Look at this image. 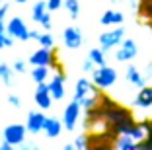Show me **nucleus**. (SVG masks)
<instances>
[{
	"label": "nucleus",
	"mask_w": 152,
	"mask_h": 150,
	"mask_svg": "<svg viewBox=\"0 0 152 150\" xmlns=\"http://www.w3.org/2000/svg\"><path fill=\"white\" fill-rule=\"evenodd\" d=\"M125 22V16L119 12V10H105L99 18L102 26H119V23Z\"/></svg>",
	"instance_id": "nucleus-16"
},
{
	"label": "nucleus",
	"mask_w": 152,
	"mask_h": 150,
	"mask_svg": "<svg viewBox=\"0 0 152 150\" xmlns=\"http://www.w3.org/2000/svg\"><path fill=\"white\" fill-rule=\"evenodd\" d=\"M0 2H2V0H0Z\"/></svg>",
	"instance_id": "nucleus-39"
},
{
	"label": "nucleus",
	"mask_w": 152,
	"mask_h": 150,
	"mask_svg": "<svg viewBox=\"0 0 152 150\" xmlns=\"http://www.w3.org/2000/svg\"><path fill=\"white\" fill-rule=\"evenodd\" d=\"M29 31L31 29H27L26 22L20 16H14V18H10L6 22V33L10 37H14V39H18V41H29L31 39V33Z\"/></svg>",
	"instance_id": "nucleus-4"
},
{
	"label": "nucleus",
	"mask_w": 152,
	"mask_h": 150,
	"mask_svg": "<svg viewBox=\"0 0 152 150\" xmlns=\"http://www.w3.org/2000/svg\"><path fill=\"white\" fill-rule=\"evenodd\" d=\"M8 103L14 109H20V107H22V100H20V96H16V94H10L8 96Z\"/></svg>",
	"instance_id": "nucleus-27"
},
{
	"label": "nucleus",
	"mask_w": 152,
	"mask_h": 150,
	"mask_svg": "<svg viewBox=\"0 0 152 150\" xmlns=\"http://www.w3.org/2000/svg\"><path fill=\"white\" fill-rule=\"evenodd\" d=\"M14 2H16V4H26L27 0H14Z\"/></svg>",
	"instance_id": "nucleus-38"
},
{
	"label": "nucleus",
	"mask_w": 152,
	"mask_h": 150,
	"mask_svg": "<svg viewBox=\"0 0 152 150\" xmlns=\"http://www.w3.org/2000/svg\"><path fill=\"white\" fill-rule=\"evenodd\" d=\"M133 105L137 107V109H150L152 107V86L144 84L142 88L139 90V94H137L134 100H133Z\"/></svg>",
	"instance_id": "nucleus-12"
},
{
	"label": "nucleus",
	"mask_w": 152,
	"mask_h": 150,
	"mask_svg": "<svg viewBox=\"0 0 152 150\" xmlns=\"http://www.w3.org/2000/svg\"><path fill=\"white\" fill-rule=\"evenodd\" d=\"M88 57L94 61V64H96V66L107 64V53H105L102 47H98V49H90V51H88Z\"/></svg>",
	"instance_id": "nucleus-18"
},
{
	"label": "nucleus",
	"mask_w": 152,
	"mask_h": 150,
	"mask_svg": "<svg viewBox=\"0 0 152 150\" xmlns=\"http://www.w3.org/2000/svg\"><path fill=\"white\" fill-rule=\"evenodd\" d=\"M8 12H10V4H2L0 2V20H6Z\"/></svg>",
	"instance_id": "nucleus-31"
},
{
	"label": "nucleus",
	"mask_w": 152,
	"mask_h": 150,
	"mask_svg": "<svg viewBox=\"0 0 152 150\" xmlns=\"http://www.w3.org/2000/svg\"><path fill=\"white\" fill-rule=\"evenodd\" d=\"M31 66H57V57H55L53 49L49 47H39L35 53L29 57Z\"/></svg>",
	"instance_id": "nucleus-8"
},
{
	"label": "nucleus",
	"mask_w": 152,
	"mask_h": 150,
	"mask_svg": "<svg viewBox=\"0 0 152 150\" xmlns=\"http://www.w3.org/2000/svg\"><path fill=\"white\" fill-rule=\"evenodd\" d=\"M125 78H127V82L129 84H133V86H137V88H142L144 84H146V76L142 74V72L137 68V66H127V72H125Z\"/></svg>",
	"instance_id": "nucleus-15"
},
{
	"label": "nucleus",
	"mask_w": 152,
	"mask_h": 150,
	"mask_svg": "<svg viewBox=\"0 0 152 150\" xmlns=\"http://www.w3.org/2000/svg\"><path fill=\"white\" fill-rule=\"evenodd\" d=\"M0 150H14V146L10 144V142H6V140H2L0 142Z\"/></svg>",
	"instance_id": "nucleus-33"
},
{
	"label": "nucleus",
	"mask_w": 152,
	"mask_h": 150,
	"mask_svg": "<svg viewBox=\"0 0 152 150\" xmlns=\"http://www.w3.org/2000/svg\"><path fill=\"white\" fill-rule=\"evenodd\" d=\"M63 6L72 20H78V16H80V2L78 0H64Z\"/></svg>",
	"instance_id": "nucleus-22"
},
{
	"label": "nucleus",
	"mask_w": 152,
	"mask_h": 150,
	"mask_svg": "<svg viewBox=\"0 0 152 150\" xmlns=\"http://www.w3.org/2000/svg\"><path fill=\"white\" fill-rule=\"evenodd\" d=\"M74 148L76 150H86L90 146V142H88V132H84V135H78V137L74 138Z\"/></svg>",
	"instance_id": "nucleus-24"
},
{
	"label": "nucleus",
	"mask_w": 152,
	"mask_h": 150,
	"mask_svg": "<svg viewBox=\"0 0 152 150\" xmlns=\"http://www.w3.org/2000/svg\"><path fill=\"white\" fill-rule=\"evenodd\" d=\"M37 43H39V47H49V49H53L55 47V39H53V35H51V31H43V33H39Z\"/></svg>",
	"instance_id": "nucleus-23"
},
{
	"label": "nucleus",
	"mask_w": 152,
	"mask_h": 150,
	"mask_svg": "<svg viewBox=\"0 0 152 150\" xmlns=\"http://www.w3.org/2000/svg\"><path fill=\"white\" fill-rule=\"evenodd\" d=\"M33 100H35L37 107L39 109H51L53 105V96H51V90H49V82H39L35 88V94H33Z\"/></svg>",
	"instance_id": "nucleus-9"
},
{
	"label": "nucleus",
	"mask_w": 152,
	"mask_h": 150,
	"mask_svg": "<svg viewBox=\"0 0 152 150\" xmlns=\"http://www.w3.org/2000/svg\"><path fill=\"white\" fill-rule=\"evenodd\" d=\"M12 68H14V72H20V74H23V72H27V62H26V61H16Z\"/></svg>",
	"instance_id": "nucleus-28"
},
{
	"label": "nucleus",
	"mask_w": 152,
	"mask_h": 150,
	"mask_svg": "<svg viewBox=\"0 0 152 150\" xmlns=\"http://www.w3.org/2000/svg\"><path fill=\"white\" fill-rule=\"evenodd\" d=\"M63 2H64V0H47V8H49V12H55V10H61Z\"/></svg>",
	"instance_id": "nucleus-29"
},
{
	"label": "nucleus",
	"mask_w": 152,
	"mask_h": 150,
	"mask_svg": "<svg viewBox=\"0 0 152 150\" xmlns=\"http://www.w3.org/2000/svg\"><path fill=\"white\" fill-rule=\"evenodd\" d=\"M26 137H27V129L26 125H20V123H12L8 127H4V131H2V138L6 142H10L14 148L22 146L26 142Z\"/></svg>",
	"instance_id": "nucleus-5"
},
{
	"label": "nucleus",
	"mask_w": 152,
	"mask_h": 150,
	"mask_svg": "<svg viewBox=\"0 0 152 150\" xmlns=\"http://www.w3.org/2000/svg\"><path fill=\"white\" fill-rule=\"evenodd\" d=\"M47 0H39V2H35V4H33V8H31V20L33 22H39L41 18H43V14L47 12Z\"/></svg>",
	"instance_id": "nucleus-21"
},
{
	"label": "nucleus",
	"mask_w": 152,
	"mask_h": 150,
	"mask_svg": "<svg viewBox=\"0 0 152 150\" xmlns=\"http://www.w3.org/2000/svg\"><path fill=\"white\" fill-rule=\"evenodd\" d=\"M49 76H51V66H33L31 68V78L37 84L39 82H47Z\"/></svg>",
	"instance_id": "nucleus-19"
},
{
	"label": "nucleus",
	"mask_w": 152,
	"mask_h": 150,
	"mask_svg": "<svg viewBox=\"0 0 152 150\" xmlns=\"http://www.w3.org/2000/svg\"><path fill=\"white\" fill-rule=\"evenodd\" d=\"M64 82H66V74H64L63 70H61V72H55L53 78L49 80V90H51V96H53L55 102H61V100L66 96Z\"/></svg>",
	"instance_id": "nucleus-10"
},
{
	"label": "nucleus",
	"mask_w": 152,
	"mask_h": 150,
	"mask_svg": "<svg viewBox=\"0 0 152 150\" xmlns=\"http://www.w3.org/2000/svg\"><path fill=\"white\" fill-rule=\"evenodd\" d=\"M82 43H84V35H82L80 27H78V26L64 27V31H63V45H64V47L76 51V49L82 47Z\"/></svg>",
	"instance_id": "nucleus-7"
},
{
	"label": "nucleus",
	"mask_w": 152,
	"mask_h": 150,
	"mask_svg": "<svg viewBox=\"0 0 152 150\" xmlns=\"http://www.w3.org/2000/svg\"><path fill=\"white\" fill-rule=\"evenodd\" d=\"M45 119H47V117H45L43 111H29V113H27V119H26L27 132H31V135H39V132H43Z\"/></svg>",
	"instance_id": "nucleus-11"
},
{
	"label": "nucleus",
	"mask_w": 152,
	"mask_h": 150,
	"mask_svg": "<svg viewBox=\"0 0 152 150\" xmlns=\"http://www.w3.org/2000/svg\"><path fill=\"white\" fill-rule=\"evenodd\" d=\"M131 2V8L134 10V12H139V8H140V0H129Z\"/></svg>",
	"instance_id": "nucleus-32"
},
{
	"label": "nucleus",
	"mask_w": 152,
	"mask_h": 150,
	"mask_svg": "<svg viewBox=\"0 0 152 150\" xmlns=\"http://www.w3.org/2000/svg\"><path fill=\"white\" fill-rule=\"evenodd\" d=\"M37 23L43 27V31H51V27H53V20H51V12H49V10L43 14V18H41Z\"/></svg>",
	"instance_id": "nucleus-25"
},
{
	"label": "nucleus",
	"mask_w": 152,
	"mask_h": 150,
	"mask_svg": "<svg viewBox=\"0 0 152 150\" xmlns=\"http://www.w3.org/2000/svg\"><path fill=\"white\" fill-rule=\"evenodd\" d=\"M90 74H92V82H94V84L98 86L102 92L113 88V86H115V82H117V70L113 68V66H107V64L96 66Z\"/></svg>",
	"instance_id": "nucleus-1"
},
{
	"label": "nucleus",
	"mask_w": 152,
	"mask_h": 150,
	"mask_svg": "<svg viewBox=\"0 0 152 150\" xmlns=\"http://www.w3.org/2000/svg\"><path fill=\"white\" fill-rule=\"evenodd\" d=\"M94 68H96L94 61H92V59H90V57H86V61L82 62V70H84V72H92V70H94Z\"/></svg>",
	"instance_id": "nucleus-30"
},
{
	"label": "nucleus",
	"mask_w": 152,
	"mask_h": 150,
	"mask_svg": "<svg viewBox=\"0 0 152 150\" xmlns=\"http://www.w3.org/2000/svg\"><path fill=\"white\" fill-rule=\"evenodd\" d=\"M113 146L117 150H134L137 148V140L131 135H117L113 138Z\"/></svg>",
	"instance_id": "nucleus-17"
},
{
	"label": "nucleus",
	"mask_w": 152,
	"mask_h": 150,
	"mask_svg": "<svg viewBox=\"0 0 152 150\" xmlns=\"http://www.w3.org/2000/svg\"><path fill=\"white\" fill-rule=\"evenodd\" d=\"M137 57H139V45H137V41L131 39V37H125L123 43L117 47V53H115L117 62H131Z\"/></svg>",
	"instance_id": "nucleus-6"
},
{
	"label": "nucleus",
	"mask_w": 152,
	"mask_h": 150,
	"mask_svg": "<svg viewBox=\"0 0 152 150\" xmlns=\"http://www.w3.org/2000/svg\"><path fill=\"white\" fill-rule=\"evenodd\" d=\"M63 129H64L63 119H58V117H47V119H45L43 132H45L49 138H57L58 135L63 132Z\"/></svg>",
	"instance_id": "nucleus-13"
},
{
	"label": "nucleus",
	"mask_w": 152,
	"mask_h": 150,
	"mask_svg": "<svg viewBox=\"0 0 152 150\" xmlns=\"http://www.w3.org/2000/svg\"><path fill=\"white\" fill-rule=\"evenodd\" d=\"M125 33H127V29L123 26L115 27V29L103 31L102 35H99V47H102L105 53L111 51V49H117L121 43H123V39H125Z\"/></svg>",
	"instance_id": "nucleus-2"
},
{
	"label": "nucleus",
	"mask_w": 152,
	"mask_h": 150,
	"mask_svg": "<svg viewBox=\"0 0 152 150\" xmlns=\"http://www.w3.org/2000/svg\"><path fill=\"white\" fill-rule=\"evenodd\" d=\"M0 80L6 86H12V82H14V68L2 61H0Z\"/></svg>",
	"instance_id": "nucleus-20"
},
{
	"label": "nucleus",
	"mask_w": 152,
	"mask_h": 150,
	"mask_svg": "<svg viewBox=\"0 0 152 150\" xmlns=\"http://www.w3.org/2000/svg\"><path fill=\"white\" fill-rule=\"evenodd\" d=\"M63 150H76V148H74V144L70 142V144H64V146H63Z\"/></svg>",
	"instance_id": "nucleus-35"
},
{
	"label": "nucleus",
	"mask_w": 152,
	"mask_h": 150,
	"mask_svg": "<svg viewBox=\"0 0 152 150\" xmlns=\"http://www.w3.org/2000/svg\"><path fill=\"white\" fill-rule=\"evenodd\" d=\"M146 78H152V64L148 66V72H146Z\"/></svg>",
	"instance_id": "nucleus-37"
},
{
	"label": "nucleus",
	"mask_w": 152,
	"mask_h": 150,
	"mask_svg": "<svg viewBox=\"0 0 152 150\" xmlns=\"http://www.w3.org/2000/svg\"><path fill=\"white\" fill-rule=\"evenodd\" d=\"M94 88H96V84L92 82V80H88V78H80L78 82H76V86H74V94H72V100H76V102H82V97H84L86 94H90Z\"/></svg>",
	"instance_id": "nucleus-14"
},
{
	"label": "nucleus",
	"mask_w": 152,
	"mask_h": 150,
	"mask_svg": "<svg viewBox=\"0 0 152 150\" xmlns=\"http://www.w3.org/2000/svg\"><path fill=\"white\" fill-rule=\"evenodd\" d=\"M29 33H31V39H37V37H39V33H41V31H37V29H31V31H29Z\"/></svg>",
	"instance_id": "nucleus-34"
},
{
	"label": "nucleus",
	"mask_w": 152,
	"mask_h": 150,
	"mask_svg": "<svg viewBox=\"0 0 152 150\" xmlns=\"http://www.w3.org/2000/svg\"><path fill=\"white\" fill-rule=\"evenodd\" d=\"M12 45H14V37H10L6 31H0V49L12 47Z\"/></svg>",
	"instance_id": "nucleus-26"
},
{
	"label": "nucleus",
	"mask_w": 152,
	"mask_h": 150,
	"mask_svg": "<svg viewBox=\"0 0 152 150\" xmlns=\"http://www.w3.org/2000/svg\"><path fill=\"white\" fill-rule=\"evenodd\" d=\"M0 31H6V23H4V20H0Z\"/></svg>",
	"instance_id": "nucleus-36"
},
{
	"label": "nucleus",
	"mask_w": 152,
	"mask_h": 150,
	"mask_svg": "<svg viewBox=\"0 0 152 150\" xmlns=\"http://www.w3.org/2000/svg\"><path fill=\"white\" fill-rule=\"evenodd\" d=\"M80 117H82V105H80V102L72 100V102L64 107V111H63V125H64V129L70 131V132L76 131V127H78V123H80Z\"/></svg>",
	"instance_id": "nucleus-3"
}]
</instances>
